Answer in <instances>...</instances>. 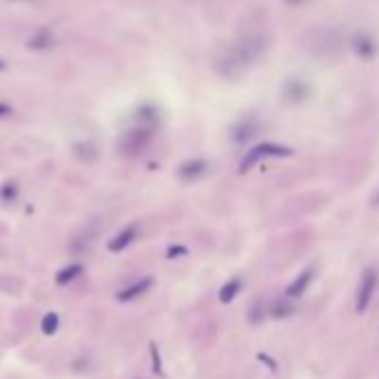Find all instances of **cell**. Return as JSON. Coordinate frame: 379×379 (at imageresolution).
I'll list each match as a JSON object with an SVG mask.
<instances>
[{"instance_id": "6da1fadb", "label": "cell", "mask_w": 379, "mask_h": 379, "mask_svg": "<svg viewBox=\"0 0 379 379\" xmlns=\"http://www.w3.org/2000/svg\"><path fill=\"white\" fill-rule=\"evenodd\" d=\"M264 47H266V42H264V38L262 36H244V38H240V40H235L229 49H226V54L222 56V67L226 69V71H233V73H237V71H242V69H247V67H251L257 58L262 56V51H264Z\"/></svg>"}, {"instance_id": "7a4b0ae2", "label": "cell", "mask_w": 379, "mask_h": 379, "mask_svg": "<svg viewBox=\"0 0 379 379\" xmlns=\"http://www.w3.org/2000/svg\"><path fill=\"white\" fill-rule=\"evenodd\" d=\"M375 289H377V273L373 268H366L361 273V280H359V286H357V304H355L357 313H364L368 309Z\"/></svg>"}, {"instance_id": "3957f363", "label": "cell", "mask_w": 379, "mask_h": 379, "mask_svg": "<svg viewBox=\"0 0 379 379\" xmlns=\"http://www.w3.org/2000/svg\"><path fill=\"white\" fill-rule=\"evenodd\" d=\"M313 273H315L313 268L302 271L295 278V282H291L289 286H286V297H299L302 293H304L309 289V284L313 282Z\"/></svg>"}, {"instance_id": "277c9868", "label": "cell", "mask_w": 379, "mask_h": 379, "mask_svg": "<svg viewBox=\"0 0 379 379\" xmlns=\"http://www.w3.org/2000/svg\"><path fill=\"white\" fill-rule=\"evenodd\" d=\"M151 284H154V280L144 278V280L135 282V284H131V286H127V289L120 291V293L116 295V299H118V302H131V299H135V297H140L142 293H147V291L151 289Z\"/></svg>"}, {"instance_id": "5b68a950", "label": "cell", "mask_w": 379, "mask_h": 379, "mask_svg": "<svg viewBox=\"0 0 379 379\" xmlns=\"http://www.w3.org/2000/svg\"><path fill=\"white\" fill-rule=\"evenodd\" d=\"M240 289H242V282H240L237 278H233V280L226 282L222 289H220V295H218L222 304H229V302H233L235 295L240 293Z\"/></svg>"}, {"instance_id": "8992f818", "label": "cell", "mask_w": 379, "mask_h": 379, "mask_svg": "<svg viewBox=\"0 0 379 379\" xmlns=\"http://www.w3.org/2000/svg\"><path fill=\"white\" fill-rule=\"evenodd\" d=\"M82 266L80 264H71V266H67V268H63L56 275V284L58 286H65V284H69V282H73L78 275H82Z\"/></svg>"}, {"instance_id": "52a82bcc", "label": "cell", "mask_w": 379, "mask_h": 379, "mask_svg": "<svg viewBox=\"0 0 379 379\" xmlns=\"http://www.w3.org/2000/svg\"><path fill=\"white\" fill-rule=\"evenodd\" d=\"M289 315H293L291 302L278 299V302H273V304H271V317H273V320H284V317H289Z\"/></svg>"}, {"instance_id": "ba28073f", "label": "cell", "mask_w": 379, "mask_h": 379, "mask_svg": "<svg viewBox=\"0 0 379 379\" xmlns=\"http://www.w3.org/2000/svg\"><path fill=\"white\" fill-rule=\"evenodd\" d=\"M133 237H135V231L133 229H127V231H123L120 233L116 240H111L109 242V251H113V253H120L123 249H127L131 242H133Z\"/></svg>"}, {"instance_id": "9c48e42d", "label": "cell", "mask_w": 379, "mask_h": 379, "mask_svg": "<svg viewBox=\"0 0 379 379\" xmlns=\"http://www.w3.org/2000/svg\"><path fill=\"white\" fill-rule=\"evenodd\" d=\"M58 324H60V317L58 313H47L42 317V322H40V328L44 335H54V333L58 330Z\"/></svg>"}, {"instance_id": "30bf717a", "label": "cell", "mask_w": 379, "mask_h": 379, "mask_svg": "<svg viewBox=\"0 0 379 379\" xmlns=\"http://www.w3.org/2000/svg\"><path fill=\"white\" fill-rule=\"evenodd\" d=\"M149 351H151V359H154V373L162 375V359H160V353H158V346L151 344Z\"/></svg>"}]
</instances>
